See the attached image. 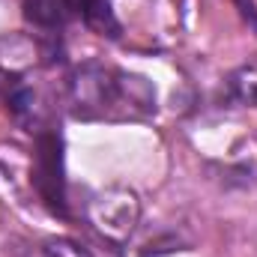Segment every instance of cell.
I'll list each match as a JSON object with an SVG mask.
<instances>
[{
    "label": "cell",
    "instance_id": "cell-4",
    "mask_svg": "<svg viewBox=\"0 0 257 257\" xmlns=\"http://www.w3.org/2000/svg\"><path fill=\"white\" fill-rule=\"evenodd\" d=\"M75 6L81 9V18L93 33L108 36V39H120L123 27L114 15V0H75Z\"/></svg>",
    "mask_w": 257,
    "mask_h": 257
},
{
    "label": "cell",
    "instance_id": "cell-5",
    "mask_svg": "<svg viewBox=\"0 0 257 257\" xmlns=\"http://www.w3.org/2000/svg\"><path fill=\"white\" fill-rule=\"evenodd\" d=\"M9 111L18 120L33 117V93H30V87H24V84H15L12 87V93H9Z\"/></svg>",
    "mask_w": 257,
    "mask_h": 257
},
{
    "label": "cell",
    "instance_id": "cell-2",
    "mask_svg": "<svg viewBox=\"0 0 257 257\" xmlns=\"http://www.w3.org/2000/svg\"><path fill=\"white\" fill-rule=\"evenodd\" d=\"M63 138L57 132H39L33 144V186L45 206L66 215V177H63Z\"/></svg>",
    "mask_w": 257,
    "mask_h": 257
},
{
    "label": "cell",
    "instance_id": "cell-1",
    "mask_svg": "<svg viewBox=\"0 0 257 257\" xmlns=\"http://www.w3.org/2000/svg\"><path fill=\"white\" fill-rule=\"evenodd\" d=\"M132 87H138V78L108 72L102 66H81L72 78V102L78 105V114H108L111 108H120L126 96L132 99Z\"/></svg>",
    "mask_w": 257,
    "mask_h": 257
},
{
    "label": "cell",
    "instance_id": "cell-8",
    "mask_svg": "<svg viewBox=\"0 0 257 257\" xmlns=\"http://www.w3.org/2000/svg\"><path fill=\"white\" fill-rule=\"evenodd\" d=\"M236 3L242 6V15H245V18H248V21H251V24L257 27V12H254V3H251V0H236Z\"/></svg>",
    "mask_w": 257,
    "mask_h": 257
},
{
    "label": "cell",
    "instance_id": "cell-7",
    "mask_svg": "<svg viewBox=\"0 0 257 257\" xmlns=\"http://www.w3.org/2000/svg\"><path fill=\"white\" fill-rule=\"evenodd\" d=\"M233 87L245 102H257V69H245L239 78H233Z\"/></svg>",
    "mask_w": 257,
    "mask_h": 257
},
{
    "label": "cell",
    "instance_id": "cell-3",
    "mask_svg": "<svg viewBox=\"0 0 257 257\" xmlns=\"http://www.w3.org/2000/svg\"><path fill=\"white\" fill-rule=\"evenodd\" d=\"M75 3L72 0H24V18L27 24L39 27V30H60L72 21L75 15Z\"/></svg>",
    "mask_w": 257,
    "mask_h": 257
},
{
    "label": "cell",
    "instance_id": "cell-6",
    "mask_svg": "<svg viewBox=\"0 0 257 257\" xmlns=\"http://www.w3.org/2000/svg\"><path fill=\"white\" fill-rule=\"evenodd\" d=\"M42 251H45V257H90L78 242H72V239H45L42 242Z\"/></svg>",
    "mask_w": 257,
    "mask_h": 257
}]
</instances>
